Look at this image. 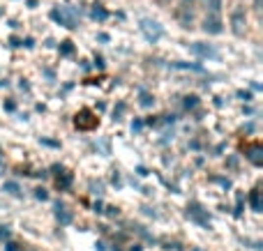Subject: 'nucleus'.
Segmentation results:
<instances>
[{"label": "nucleus", "instance_id": "0eeeda50", "mask_svg": "<svg viewBox=\"0 0 263 251\" xmlns=\"http://www.w3.org/2000/svg\"><path fill=\"white\" fill-rule=\"evenodd\" d=\"M58 171H60V173L56 177V187H58V189H67L69 184H72V173L62 171V168H58Z\"/></svg>", "mask_w": 263, "mask_h": 251}, {"label": "nucleus", "instance_id": "9b49d317", "mask_svg": "<svg viewBox=\"0 0 263 251\" xmlns=\"http://www.w3.org/2000/svg\"><path fill=\"white\" fill-rule=\"evenodd\" d=\"M2 189L9 191V194H14V196H21V187H19L16 182H5L2 184Z\"/></svg>", "mask_w": 263, "mask_h": 251}, {"label": "nucleus", "instance_id": "423d86ee", "mask_svg": "<svg viewBox=\"0 0 263 251\" xmlns=\"http://www.w3.org/2000/svg\"><path fill=\"white\" fill-rule=\"evenodd\" d=\"M51 16L56 19V21H60L65 28H76V21H74V16L69 14L67 9L65 7H60V9H53L51 12Z\"/></svg>", "mask_w": 263, "mask_h": 251}, {"label": "nucleus", "instance_id": "f257e3e1", "mask_svg": "<svg viewBox=\"0 0 263 251\" xmlns=\"http://www.w3.org/2000/svg\"><path fill=\"white\" fill-rule=\"evenodd\" d=\"M229 23H231V32L235 37H242V35H245V30H247V12H245L242 5H235V7H233L231 16H229Z\"/></svg>", "mask_w": 263, "mask_h": 251}, {"label": "nucleus", "instance_id": "2eb2a0df", "mask_svg": "<svg viewBox=\"0 0 263 251\" xmlns=\"http://www.w3.org/2000/svg\"><path fill=\"white\" fill-rule=\"evenodd\" d=\"M92 16H95V19H106V12H104V9L95 7V9H92Z\"/></svg>", "mask_w": 263, "mask_h": 251}, {"label": "nucleus", "instance_id": "6e6552de", "mask_svg": "<svg viewBox=\"0 0 263 251\" xmlns=\"http://www.w3.org/2000/svg\"><path fill=\"white\" fill-rule=\"evenodd\" d=\"M56 219L60 221L62 226H67L69 221H72V214L65 210V205H60V203H56Z\"/></svg>", "mask_w": 263, "mask_h": 251}, {"label": "nucleus", "instance_id": "6ab92c4d", "mask_svg": "<svg viewBox=\"0 0 263 251\" xmlns=\"http://www.w3.org/2000/svg\"><path fill=\"white\" fill-rule=\"evenodd\" d=\"M238 97H242V99H245V101H249V97H252V95H249V92H238Z\"/></svg>", "mask_w": 263, "mask_h": 251}, {"label": "nucleus", "instance_id": "aec40b11", "mask_svg": "<svg viewBox=\"0 0 263 251\" xmlns=\"http://www.w3.org/2000/svg\"><path fill=\"white\" fill-rule=\"evenodd\" d=\"M5 108H7V111H14V101H5Z\"/></svg>", "mask_w": 263, "mask_h": 251}, {"label": "nucleus", "instance_id": "f3484780", "mask_svg": "<svg viewBox=\"0 0 263 251\" xmlns=\"http://www.w3.org/2000/svg\"><path fill=\"white\" fill-rule=\"evenodd\" d=\"M62 53H72V42H62Z\"/></svg>", "mask_w": 263, "mask_h": 251}, {"label": "nucleus", "instance_id": "a211bd4d", "mask_svg": "<svg viewBox=\"0 0 263 251\" xmlns=\"http://www.w3.org/2000/svg\"><path fill=\"white\" fill-rule=\"evenodd\" d=\"M143 127V122L141 120H136V122H132V131H139Z\"/></svg>", "mask_w": 263, "mask_h": 251}, {"label": "nucleus", "instance_id": "4468645a", "mask_svg": "<svg viewBox=\"0 0 263 251\" xmlns=\"http://www.w3.org/2000/svg\"><path fill=\"white\" fill-rule=\"evenodd\" d=\"M35 198H39V201H46V198H49V194H46V191L39 187V189H35Z\"/></svg>", "mask_w": 263, "mask_h": 251}, {"label": "nucleus", "instance_id": "4be33fe9", "mask_svg": "<svg viewBox=\"0 0 263 251\" xmlns=\"http://www.w3.org/2000/svg\"><path fill=\"white\" fill-rule=\"evenodd\" d=\"M254 9H261V0H254Z\"/></svg>", "mask_w": 263, "mask_h": 251}, {"label": "nucleus", "instance_id": "412c9836", "mask_svg": "<svg viewBox=\"0 0 263 251\" xmlns=\"http://www.w3.org/2000/svg\"><path fill=\"white\" fill-rule=\"evenodd\" d=\"M7 251H19V249H16L14 242H7Z\"/></svg>", "mask_w": 263, "mask_h": 251}, {"label": "nucleus", "instance_id": "f03ea898", "mask_svg": "<svg viewBox=\"0 0 263 251\" xmlns=\"http://www.w3.org/2000/svg\"><path fill=\"white\" fill-rule=\"evenodd\" d=\"M201 28H203V32H208V35H222V32H224V19H222V14L205 12V19H203Z\"/></svg>", "mask_w": 263, "mask_h": 251}, {"label": "nucleus", "instance_id": "20e7f679", "mask_svg": "<svg viewBox=\"0 0 263 251\" xmlns=\"http://www.w3.org/2000/svg\"><path fill=\"white\" fill-rule=\"evenodd\" d=\"M74 125L79 127V129H95V127L99 125V120L90 113V111H88V108H86V111H81V113L76 115Z\"/></svg>", "mask_w": 263, "mask_h": 251}, {"label": "nucleus", "instance_id": "7ed1b4c3", "mask_svg": "<svg viewBox=\"0 0 263 251\" xmlns=\"http://www.w3.org/2000/svg\"><path fill=\"white\" fill-rule=\"evenodd\" d=\"M194 2L196 0H182L180 9H178V21H180V25L185 30L192 28V23H194Z\"/></svg>", "mask_w": 263, "mask_h": 251}, {"label": "nucleus", "instance_id": "1a4fd4ad", "mask_svg": "<svg viewBox=\"0 0 263 251\" xmlns=\"http://www.w3.org/2000/svg\"><path fill=\"white\" fill-rule=\"evenodd\" d=\"M259 194H261V191H259V187L249 191V205H252V210H254V212H261V198H259Z\"/></svg>", "mask_w": 263, "mask_h": 251}, {"label": "nucleus", "instance_id": "5701e85b", "mask_svg": "<svg viewBox=\"0 0 263 251\" xmlns=\"http://www.w3.org/2000/svg\"><path fill=\"white\" fill-rule=\"evenodd\" d=\"M159 2H169V0H159Z\"/></svg>", "mask_w": 263, "mask_h": 251}, {"label": "nucleus", "instance_id": "9d476101", "mask_svg": "<svg viewBox=\"0 0 263 251\" xmlns=\"http://www.w3.org/2000/svg\"><path fill=\"white\" fill-rule=\"evenodd\" d=\"M139 97H141V106H152V104H155V97H152L150 92H146V90H141L139 92Z\"/></svg>", "mask_w": 263, "mask_h": 251}, {"label": "nucleus", "instance_id": "dca6fc26", "mask_svg": "<svg viewBox=\"0 0 263 251\" xmlns=\"http://www.w3.org/2000/svg\"><path fill=\"white\" fill-rule=\"evenodd\" d=\"M5 237H9V228L7 226H0V240H5Z\"/></svg>", "mask_w": 263, "mask_h": 251}, {"label": "nucleus", "instance_id": "ddd939ff", "mask_svg": "<svg viewBox=\"0 0 263 251\" xmlns=\"http://www.w3.org/2000/svg\"><path fill=\"white\" fill-rule=\"evenodd\" d=\"M199 101H196V97H185V108H194Z\"/></svg>", "mask_w": 263, "mask_h": 251}, {"label": "nucleus", "instance_id": "39448f33", "mask_svg": "<svg viewBox=\"0 0 263 251\" xmlns=\"http://www.w3.org/2000/svg\"><path fill=\"white\" fill-rule=\"evenodd\" d=\"M261 152H263V148H261V143L259 141H254V143H247L245 145V157H247L254 166H261L263 164V157H261Z\"/></svg>", "mask_w": 263, "mask_h": 251}, {"label": "nucleus", "instance_id": "f8f14e48", "mask_svg": "<svg viewBox=\"0 0 263 251\" xmlns=\"http://www.w3.org/2000/svg\"><path fill=\"white\" fill-rule=\"evenodd\" d=\"M125 108H127V106H125V104H118V108L113 111V120H120V115L125 113Z\"/></svg>", "mask_w": 263, "mask_h": 251}]
</instances>
